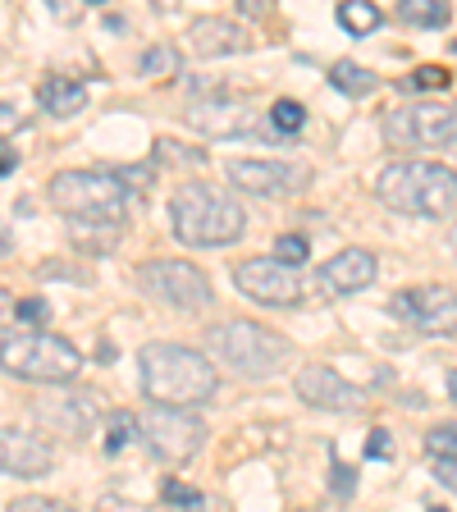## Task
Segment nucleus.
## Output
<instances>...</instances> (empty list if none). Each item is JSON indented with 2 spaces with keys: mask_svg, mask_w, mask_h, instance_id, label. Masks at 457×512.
I'll return each instance as SVG.
<instances>
[{
  "mask_svg": "<svg viewBox=\"0 0 457 512\" xmlns=\"http://www.w3.org/2000/svg\"><path fill=\"white\" fill-rule=\"evenodd\" d=\"M448 243H453V252H457V224H453V234H448Z\"/></svg>",
  "mask_w": 457,
  "mask_h": 512,
  "instance_id": "35",
  "label": "nucleus"
},
{
  "mask_svg": "<svg viewBox=\"0 0 457 512\" xmlns=\"http://www.w3.org/2000/svg\"><path fill=\"white\" fill-rule=\"evenodd\" d=\"M206 348L220 357L229 371L247 375V380H261V375H275L288 357V343L275 330L256 325V320H224L206 330Z\"/></svg>",
  "mask_w": 457,
  "mask_h": 512,
  "instance_id": "6",
  "label": "nucleus"
},
{
  "mask_svg": "<svg viewBox=\"0 0 457 512\" xmlns=\"http://www.w3.org/2000/svg\"><path fill=\"white\" fill-rule=\"evenodd\" d=\"M311 256V247H307V238L302 234H284V238H275V261L279 266H302V261H307Z\"/></svg>",
  "mask_w": 457,
  "mask_h": 512,
  "instance_id": "24",
  "label": "nucleus"
},
{
  "mask_svg": "<svg viewBox=\"0 0 457 512\" xmlns=\"http://www.w3.org/2000/svg\"><path fill=\"white\" fill-rule=\"evenodd\" d=\"M330 78H334V87H339V92H348V96H366V92H375V87H380V78H375L371 69H362V64H348V60L334 64Z\"/></svg>",
  "mask_w": 457,
  "mask_h": 512,
  "instance_id": "20",
  "label": "nucleus"
},
{
  "mask_svg": "<svg viewBox=\"0 0 457 512\" xmlns=\"http://www.w3.org/2000/svg\"><path fill=\"white\" fill-rule=\"evenodd\" d=\"M339 23L352 32V37H366V32L380 28V5H371V0H343Z\"/></svg>",
  "mask_w": 457,
  "mask_h": 512,
  "instance_id": "19",
  "label": "nucleus"
},
{
  "mask_svg": "<svg viewBox=\"0 0 457 512\" xmlns=\"http://www.w3.org/2000/svg\"><path fill=\"white\" fill-rule=\"evenodd\" d=\"M307 124V110H302V101H275V106H270V128H275V133H298V128Z\"/></svg>",
  "mask_w": 457,
  "mask_h": 512,
  "instance_id": "23",
  "label": "nucleus"
},
{
  "mask_svg": "<svg viewBox=\"0 0 457 512\" xmlns=\"http://www.w3.org/2000/svg\"><path fill=\"white\" fill-rule=\"evenodd\" d=\"M398 19L416 23V28H439V23H448V5L444 0H403Z\"/></svg>",
  "mask_w": 457,
  "mask_h": 512,
  "instance_id": "21",
  "label": "nucleus"
},
{
  "mask_svg": "<svg viewBox=\"0 0 457 512\" xmlns=\"http://www.w3.org/2000/svg\"><path fill=\"white\" fill-rule=\"evenodd\" d=\"M229 183L238 192H256V197H279L302 183V170L279 165V160H229Z\"/></svg>",
  "mask_w": 457,
  "mask_h": 512,
  "instance_id": "13",
  "label": "nucleus"
},
{
  "mask_svg": "<svg viewBox=\"0 0 457 512\" xmlns=\"http://www.w3.org/2000/svg\"><path fill=\"white\" fill-rule=\"evenodd\" d=\"M192 46H197V55H229V51H243L247 37L229 19H197L192 23Z\"/></svg>",
  "mask_w": 457,
  "mask_h": 512,
  "instance_id": "17",
  "label": "nucleus"
},
{
  "mask_svg": "<svg viewBox=\"0 0 457 512\" xmlns=\"http://www.w3.org/2000/svg\"><path fill=\"white\" fill-rule=\"evenodd\" d=\"M138 430L160 462H188L206 439V421L188 407H147Z\"/></svg>",
  "mask_w": 457,
  "mask_h": 512,
  "instance_id": "8",
  "label": "nucleus"
},
{
  "mask_svg": "<svg viewBox=\"0 0 457 512\" xmlns=\"http://www.w3.org/2000/svg\"><path fill=\"white\" fill-rule=\"evenodd\" d=\"M0 151H5V174H14V165H19V151H14L10 142H5V147H0Z\"/></svg>",
  "mask_w": 457,
  "mask_h": 512,
  "instance_id": "33",
  "label": "nucleus"
},
{
  "mask_svg": "<svg viewBox=\"0 0 457 512\" xmlns=\"http://www.w3.org/2000/svg\"><path fill=\"white\" fill-rule=\"evenodd\" d=\"M298 398L302 403H311V407H320V412H357L366 394L357 389V384L343 380L334 366L311 362V366H302L298 371Z\"/></svg>",
  "mask_w": 457,
  "mask_h": 512,
  "instance_id": "12",
  "label": "nucleus"
},
{
  "mask_svg": "<svg viewBox=\"0 0 457 512\" xmlns=\"http://www.w3.org/2000/svg\"><path fill=\"white\" fill-rule=\"evenodd\" d=\"M389 453V430H371V439H366V458H384Z\"/></svg>",
  "mask_w": 457,
  "mask_h": 512,
  "instance_id": "32",
  "label": "nucleus"
},
{
  "mask_svg": "<svg viewBox=\"0 0 457 512\" xmlns=\"http://www.w3.org/2000/svg\"><path fill=\"white\" fill-rule=\"evenodd\" d=\"M10 512H74L69 503H55V499H42V494H23V499L10 503Z\"/></svg>",
  "mask_w": 457,
  "mask_h": 512,
  "instance_id": "26",
  "label": "nucleus"
},
{
  "mask_svg": "<svg viewBox=\"0 0 457 512\" xmlns=\"http://www.w3.org/2000/svg\"><path fill=\"white\" fill-rule=\"evenodd\" d=\"M375 256L366 252V247H343V252H334L330 261H325V284L334 288V293H362L366 284L375 279Z\"/></svg>",
  "mask_w": 457,
  "mask_h": 512,
  "instance_id": "15",
  "label": "nucleus"
},
{
  "mask_svg": "<svg viewBox=\"0 0 457 512\" xmlns=\"http://www.w3.org/2000/svg\"><path fill=\"white\" fill-rule=\"evenodd\" d=\"M444 83H448V74L439 69V64H426V69H416V74L403 78V87H412V92L416 87H444Z\"/></svg>",
  "mask_w": 457,
  "mask_h": 512,
  "instance_id": "27",
  "label": "nucleus"
},
{
  "mask_svg": "<svg viewBox=\"0 0 457 512\" xmlns=\"http://www.w3.org/2000/svg\"><path fill=\"white\" fill-rule=\"evenodd\" d=\"M394 316L407 320V325L421 334L448 339V334H457V288H448V284L403 288L394 298Z\"/></svg>",
  "mask_w": 457,
  "mask_h": 512,
  "instance_id": "10",
  "label": "nucleus"
},
{
  "mask_svg": "<svg viewBox=\"0 0 457 512\" xmlns=\"http://www.w3.org/2000/svg\"><path fill=\"white\" fill-rule=\"evenodd\" d=\"M14 316H19V320H32V325H37V320H46V302H42V298H23L19 307H14Z\"/></svg>",
  "mask_w": 457,
  "mask_h": 512,
  "instance_id": "29",
  "label": "nucleus"
},
{
  "mask_svg": "<svg viewBox=\"0 0 457 512\" xmlns=\"http://www.w3.org/2000/svg\"><path fill=\"white\" fill-rule=\"evenodd\" d=\"M384 138L394 147H457V106L448 101H412L384 115Z\"/></svg>",
  "mask_w": 457,
  "mask_h": 512,
  "instance_id": "7",
  "label": "nucleus"
},
{
  "mask_svg": "<svg viewBox=\"0 0 457 512\" xmlns=\"http://www.w3.org/2000/svg\"><path fill=\"white\" fill-rule=\"evenodd\" d=\"M0 362L5 375L14 380H42V384H69L83 371V352L60 334H23V330H5L0 334Z\"/></svg>",
  "mask_w": 457,
  "mask_h": 512,
  "instance_id": "5",
  "label": "nucleus"
},
{
  "mask_svg": "<svg viewBox=\"0 0 457 512\" xmlns=\"http://www.w3.org/2000/svg\"><path fill=\"white\" fill-rule=\"evenodd\" d=\"M448 394H453V398H457V371H453V375H448Z\"/></svg>",
  "mask_w": 457,
  "mask_h": 512,
  "instance_id": "34",
  "label": "nucleus"
},
{
  "mask_svg": "<svg viewBox=\"0 0 457 512\" xmlns=\"http://www.w3.org/2000/svg\"><path fill=\"white\" fill-rule=\"evenodd\" d=\"M426 448L435 453V462L439 458H457V426H435L426 435Z\"/></svg>",
  "mask_w": 457,
  "mask_h": 512,
  "instance_id": "25",
  "label": "nucleus"
},
{
  "mask_svg": "<svg viewBox=\"0 0 457 512\" xmlns=\"http://www.w3.org/2000/svg\"><path fill=\"white\" fill-rule=\"evenodd\" d=\"M0 467H5V476H46V471L55 467V458L42 439L19 435V430L10 426L0 435Z\"/></svg>",
  "mask_w": 457,
  "mask_h": 512,
  "instance_id": "14",
  "label": "nucleus"
},
{
  "mask_svg": "<svg viewBox=\"0 0 457 512\" xmlns=\"http://www.w3.org/2000/svg\"><path fill=\"white\" fill-rule=\"evenodd\" d=\"M375 197L389 211L421 215V220H444L457 211V170L439 160H398L384 165L375 179Z\"/></svg>",
  "mask_w": 457,
  "mask_h": 512,
  "instance_id": "3",
  "label": "nucleus"
},
{
  "mask_svg": "<svg viewBox=\"0 0 457 512\" xmlns=\"http://www.w3.org/2000/svg\"><path fill=\"white\" fill-rule=\"evenodd\" d=\"M138 371L142 394L156 407H188L192 412L220 389L211 357H202L197 348H183V343H147L138 352Z\"/></svg>",
  "mask_w": 457,
  "mask_h": 512,
  "instance_id": "1",
  "label": "nucleus"
},
{
  "mask_svg": "<svg viewBox=\"0 0 457 512\" xmlns=\"http://www.w3.org/2000/svg\"><path fill=\"white\" fill-rule=\"evenodd\" d=\"M435 480H444L448 490L457 494V458H439L435 462Z\"/></svg>",
  "mask_w": 457,
  "mask_h": 512,
  "instance_id": "31",
  "label": "nucleus"
},
{
  "mask_svg": "<svg viewBox=\"0 0 457 512\" xmlns=\"http://www.w3.org/2000/svg\"><path fill=\"white\" fill-rule=\"evenodd\" d=\"M430 512H444V508H430Z\"/></svg>",
  "mask_w": 457,
  "mask_h": 512,
  "instance_id": "36",
  "label": "nucleus"
},
{
  "mask_svg": "<svg viewBox=\"0 0 457 512\" xmlns=\"http://www.w3.org/2000/svg\"><path fill=\"white\" fill-rule=\"evenodd\" d=\"M174 238L183 247H229L243 238L247 211L238 202V192L215 188V183H183L170 202Z\"/></svg>",
  "mask_w": 457,
  "mask_h": 512,
  "instance_id": "2",
  "label": "nucleus"
},
{
  "mask_svg": "<svg viewBox=\"0 0 457 512\" xmlns=\"http://www.w3.org/2000/svg\"><path fill=\"white\" fill-rule=\"evenodd\" d=\"M37 101H42L46 115L69 119V115H78V110L87 106V87L74 83V78H46V83L37 87Z\"/></svg>",
  "mask_w": 457,
  "mask_h": 512,
  "instance_id": "18",
  "label": "nucleus"
},
{
  "mask_svg": "<svg viewBox=\"0 0 457 512\" xmlns=\"http://www.w3.org/2000/svg\"><path fill=\"white\" fill-rule=\"evenodd\" d=\"M133 435V416H110V435H106V453H119V448H124V439Z\"/></svg>",
  "mask_w": 457,
  "mask_h": 512,
  "instance_id": "28",
  "label": "nucleus"
},
{
  "mask_svg": "<svg viewBox=\"0 0 457 512\" xmlns=\"http://www.w3.org/2000/svg\"><path fill=\"white\" fill-rule=\"evenodd\" d=\"M142 74L147 78H174L179 74V51H174V46H151V51L142 55Z\"/></svg>",
  "mask_w": 457,
  "mask_h": 512,
  "instance_id": "22",
  "label": "nucleus"
},
{
  "mask_svg": "<svg viewBox=\"0 0 457 512\" xmlns=\"http://www.w3.org/2000/svg\"><path fill=\"white\" fill-rule=\"evenodd\" d=\"M165 499H170V503H183V508H202V494L183 490V485H165Z\"/></svg>",
  "mask_w": 457,
  "mask_h": 512,
  "instance_id": "30",
  "label": "nucleus"
},
{
  "mask_svg": "<svg viewBox=\"0 0 457 512\" xmlns=\"http://www.w3.org/2000/svg\"><path fill=\"white\" fill-rule=\"evenodd\" d=\"M46 197L55 211L78 224H119L128 211L124 174L110 170H60L46 183Z\"/></svg>",
  "mask_w": 457,
  "mask_h": 512,
  "instance_id": "4",
  "label": "nucleus"
},
{
  "mask_svg": "<svg viewBox=\"0 0 457 512\" xmlns=\"http://www.w3.org/2000/svg\"><path fill=\"white\" fill-rule=\"evenodd\" d=\"M234 288L243 298L261 302V307H298L302 302V284L288 266H279L275 256H252L234 266Z\"/></svg>",
  "mask_w": 457,
  "mask_h": 512,
  "instance_id": "11",
  "label": "nucleus"
},
{
  "mask_svg": "<svg viewBox=\"0 0 457 512\" xmlns=\"http://www.w3.org/2000/svg\"><path fill=\"white\" fill-rule=\"evenodd\" d=\"M138 284L147 298L165 302V307H179V311H197L211 302V279L192 266V261H174V256L147 261L138 270Z\"/></svg>",
  "mask_w": 457,
  "mask_h": 512,
  "instance_id": "9",
  "label": "nucleus"
},
{
  "mask_svg": "<svg viewBox=\"0 0 457 512\" xmlns=\"http://www.w3.org/2000/svg\"><path fill=\"white\" fill-rule=\"evenodd\" d=\"M192 128L206 133V138H234V133H247V110L238 101H202L192 106Z\"/></svg>",
  "mask_w": 457,
  "mask_h": 512,
  "instance_id": "16",
  "label": "nucleus"
}]
</instances>
